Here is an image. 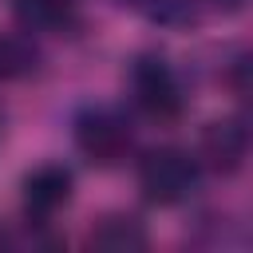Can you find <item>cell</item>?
Returning a JSON list of instances; mask_svg holds the SVG:
<instances>
[{"label": "cell", "instance_id": "cell-8", "mask_svg": "<svg viewBox=\"0 0 253 253\" xmlns=\"http://www.w3.org/2000/svg\"><path fill=\"white\" fill-rule=\"evenodd\" d=\"M206 4H210V8H221V12H237L245 0H206Z\"/></svg>", "mask_w": 253, "mask_h": 253}, {"label": "cell", "instance_id": "cell-5", "mask_svg": "<svg viewBox=\"0 0 253 253\" xmlns=\"http://www.w3.org/2000/svg\"><path fill=\"white\" fill-rule=\"evenodd\" d=\"M245 154H249V126L241 119H221L202 134V158L221 174H233L245 162Z\"/></svg>", "mask_w": 253, "mask_h": 253}, {"label": "cell", "instance_id": "cell-4", "mask_svg": "<svg viewBox=\"0 0 253 253\" xmlns=\"http://www.w3.org/2000/svg\"><path fill=\"white\" fill-rule=\"evenodd\" d=\"M71 198V170L47 162V166H36L28 178H24V213L43 221L51 217L55 210H63Z\"/></svg>", "mask_w": 253, "mask_h": 253}, {"label": "cell", "instance_id": "cell-3", "mask_svg": "<svg viewBox=\"0 0 253 253\" xmlns=\"http://www.w3.org/2000/svg\"><path fill=\"white\" fill-rule=\"evenodd\" d=\"M130 91H134V103L150 115V119H174L182 115V83L174 75V67L158 55H142L134 67H130Z\"/></svg>", "mask_w": 253, "mask_h": 253}, {"label": "cell", "instance_id": "cell-6", "mask_svg": "<svg viewBox=\"0 0 253 253\" xmlns=\"http://www.w3.org/2000/svg\"><path fill=\"white\" fill-rule=\"evenodd\" d=\"M75 0H16V24L36 36H55L71 28Z\"/></svg>", "mask_w": 253, "mask_h": 253}, {"label": "cell", "instance_id": "cell-2", "mask_svg": "<svg viewBox=\"0 0 253 253\" xmlns=\"http://www.w3.org/2000/svg\"><path fill=\"white\" fill-rule=\"evenodd\" d=\"M75 146L95 166H115L130 150V123L111 107H91L75 119Z\"/></svg>", "mask_w": 253, "mask_h": 253}, {"label": "cell", "instance_id": "cell-1", "mask_svg": "<svg viewBox=\"0 0 253 253\" xmlns=\"http://www.w3.org/2000/svg\"><path fill=\"white\" fill-rule=\"evenodd\" d=\"M198 158L178 150V146H162V150H150L142 162H138V186L146 194V202L154 206H178L194 194L198 186Z\"/></svg>", "mask_w": 253, "mask_h": 253}, {"label": "cell", "instance_id": "cell-7", "mask_svg": "<svg viewBox=\"0 0 253 253\" xmlns=\"http://www.w3.org/2000/svg\"><path fill=\"white\" fill-rule=\"evenodd\" d=\"M91 245H99V249H138V245H146V233H142V225L134 221V217H107L95 233H91Z\"/></svg>", "mask_w": 253, "mask_h": 253}]
</instances>
